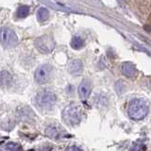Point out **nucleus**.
<instances>
[{"mask_svg":"<svg viewBox=\"0 0 151 151\" xmlns=\"http://www.w3.org/2000/svg\"><path fill=\"white\" fill-rule=\"evenodd\" d=\"M148 104L143 98H135L131 100L127 108V114L134 121H141L145 119L148 114Z\"/></svg>","mask_w":151,"mask_h":151,"instance_id":"nucleus-1","label":"nucleus"},{"mask_svg":"<svg viewBox=\"0 0 151 151\" xmlns=\"http://www.w3.org/2000/svg\"><path fill=\"white\" fill-rule=\"evenodd\" d=\"M57 97L56 94L51 91H41L39 92L35 96V104L38 108L41 110H48L53 107L56 103Z\"/></svg>","mask_w":151,"mask_h":151,"instance_id":"nucleus-2","label":"nucleus"},{"mask_svg":"<svg viewBox=\"0 0 151 151\" xmlns=\"http://www.w3.org/2000/svg\"><path fill=\"white\" fill-rule=\"evenodd\" d=\"M63 121L69 126H77L81 121V111L78 106L70 105L66 107L61 113Z\"/></svg>","mask_w":151,"mask_h":151,"instance_id":"nucleus-3","label":"nucleus"},{"mask_svg":"<svg viewBox=\"0 0 151 151\" xmlns=\"http://www.w3.org/2000/svg\"><path fill=\"white\" fill-rule=\"evenodd\" d=\"M0 44L5 48H13L18 44V37L12 29L2 27L0 29Z\"/></svg>","mask_w":151,"mask_h":151,"instance_id":"nucleus-4","label":"nucleus"},{"mask_svg":"<svg viewBox=\"0 0 151 151\" xmlns=\"http://www.w3.org/2000/svg\"><path fill=\"white\" fill-rule=\"evenodd\" d=\"M34 45L41 53L48 54L54 49L55 42L50 35H42L35 40Z\"/></svg>","mask_w":151,"mask_h":151,"instance_id":"nucleus-5","label":"nucleus"},{"mask_svg":"<svg viewBox=\"0 0 151 151\" xmlns=\"http://www.w3.org/2000/svg\"><path fill=\"white\" fill-rule=\"evenodd\" d=\"M52 76V67L49 64H42L39 66L34 74L35 81L39 84H44L51 78Z\"/></svg>","mask_w":151,"mask_h":151,"instance_id":"nucleus-6","label":"nucleus"},{"mask_svg":"<svg viewBox=\"0 0 151 151\" xmlns=\"http://www.w3.org/2000/svg\"><path fill=\"white\" fill-rule=\"evenodd\" d=\"M78 96L81 100H83V101L87 100L90 96V94H91V92H92L91 81L88 79H84L78 86Z\"/></svg>","mask_w":151,"mask_h":151,"instance_id":"nucleus-7","label":"nucleus"},{"mask_svg":"<svg viewBox=\"0 0 151 151\" xmlns=\"http://www.w3.org/2000/svg\"><path fill=\"white\" fill-rule=\"evenodd\" d=\"M83 71V63L79 60H73L68 64V72L73 76L80 75Z\"/></svg>","mask_w":151,"mask_h":151,"instance_id":"nucleus-8","label":"nucleus"},{"mask_svg":"<svg viewBox=\"0 0 151 151\" xmlns=\"http://www.w3.org/2000/svg\"><path fill=\"white\" fill-rule=\"evenodd\" d=\"M121 72L127 78H133L137 74V69L133 63H129V61H126L121 65Z\"/></svg>","mask_w":151,"mask_h":151,"instance_id":"nucleus-9","label":"nucleus"},{"mask_svg":"<svg viewBox=\"0 0 151 151\" xmlns=\"http://www.w3.org/2000/svg\"><path fill=\"white\" fill-rule=\"evenodd\" d=\"M17 115L21 120L27 122L32 119V117L34 116V113H33V111L27 106H25V107H21L18 109Z\"/></svg>","mask_w":151,"mask_h":151,"instance_id":"nucleus-10","label":"nucleus"},{"mask_svg":"<svg viewBox=\"0 0 151 151\" xmlns=\"http://www.w3.org/2000/svg\"><path fill=\"white\" fill-rule=\"evenodd\" d=\"M12 83V77L8 71H3L0 74V84L2 87H9Z\"/></svg>","mask_w":151,"mask_h":151,"instance_id":"nucleus-11","label":"nucleus"},{"mask_svg":"<svg viewBox=\"0 0 151 151\" xmlns=\"http://www.w3.org/2000/svg\"><path fill=\"white\" fill-rule=\"evenodd\" d=\"M71 46L76 50L81 49L84 46V41L78 36H75L72 38V41H71Z\"/></svg>","mask_w":151,"mask_h":151,"instance_id":"nucleus-12","label":"nucleus"},{"mask_svg":"<svg viewBox=\"0 0 151 151\" xmlns=\"http://www.w3.org/2000/svg\"><path fill=\"white\" fill-rule=\"evenodd\" d=\"M49 17V12L45 8H41L37 12V18L39 22H45Z\"/></svg>","mask_w":151,"mask_h":151,"instance_id":"nucleus-13","label":"nucleus"},{"mask_svg":"<svg viewBox=\"0 0 151 151\" xmlns=\"http://www.w3.org/2000/svg\"><path fill=\"white\" fill-rule=\"evenodd\" d=\"M29 13V8L27 6H20L16 12V15L19 18H25Z\"/></svg>","mask_w":151,"mask_h":151,"instance_id":"nucleus-14","label":"nucleus"},{"mask_svg":"<svg viewBox=\"0 0 151 151\" xmlns=\"http://www.w3.org/2000/svg\"><path fill=\"white\" fill-rule=\"evenodd\" d=\"M45 133L48 135L50 138H58L60 136V131L57 129L55 127H52V126L47 127Z\"/></svg>","mask_w":151,"mask_h":151,"instance_id":"nucleus-15","label":"nucleus"},{"mask_svg":"<svg viewBox=\"0 0 151 151\" xmlns=\"http://www.w3.org/2000/svg\"><path fill=\"white\" fill-rule=\"evenodd\" d=\"M18 145H15V144H9V145H7L6 149H9V150H16V149H19Z\"/></svg>","mask_w":151,"mask_h":151,"instance_id":"nucleus-16","label":"nucleus"},{"mask_svg":"<svg viewBox=\"0 0 151 151\" xmlns=\"http://www.w3.org/2000/svg\"><path fill=\"white\" fill-rule=\"evenodd\" d=\"M67 150H81V149L78 148V147H75V146H72V147H68Z\"/></svg>","mask_w":151,"mask_h":151,"instance_id":"nucleus-17","label":"nucleus"}]
</instances>
